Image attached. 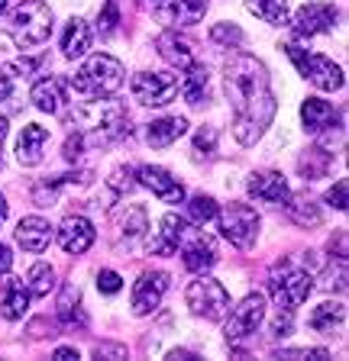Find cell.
I'll list each match as a JSON object with an SVG mask.
<instances>
[{"instance_id":"29","label":"cell","mask_w":349,"mask_h":361,"mask_svg":"<svg viewBox=\"0 0 349 361\" xmlns=\"http://www.w3.org/2000/svg\"><path fill=\"white\" fill-rule=\"evenodd\" d=\"M204 90H207V68L191 61V65L184 68V78H178V94H182L188 104H201Z\"/></svg>"},{"instance_id":"10","label":"cell","mask_w":349,"mask_h":361,"mask_svg":"<svg viewBox=\"0 0 349 361\" xmlns=\"http://www.w3.org/2000/svg\"><path fill=\"white\" fill-rule=\"evenodd\" d=\"M178 94V75L172 71H143L133 78V97L146 106H165Z\"/></svg>"},{"instance_id":"55","label":"cell","mask_w":349,"mask_h":361,"mask_svg":"<svg viewBox=\"0 0 349 361\" xmlns=\"http://www.w3.org/2000/svg\"><path fill=\"white\" fill-rule=\"evenodd\" d=\"M0 10H7V0H0Z\"/></svg>"},{"instance_id":"4","label":"cell","mask_w":349,"mask_h":361,"mask_svg":"<svg viewBox=\"0 0 349 361\" xmlns=\"http://www.w3.org/2000/svg\"><path fill=\"white\" fill-rule=\"evenodd\" d=\"M7 32L13 36L16 45L32 49V45H42L52 36V10L42 4V0H23L16 4L7 16Z\"/></svg>"},{"instance_id":"26","label":"cell","mask_w":349,"mask_h":361,"mask_svg":"<svg viewBox=\"0 0 349 361\" xmlns=\"http://www.w3.org/2000/svg\"><path fill=\"white\" fill-rule=\"evenodd\" d=\"M159 13L174 26H194L198 20H204L207 0H165V7Z\"/></svg>"},{"instance_id":"52","label":"cell","mask_w":349,"mask_h":361,"mask_svg":"<svg viewBox=\"0 0 349 361\" xmlns=\"http://www.w3.org/2000/svg\"><path fill=\"white\" fill-rule=\"evenodd\" d=\"M143 7H146V10H152V13H159V10L165 7V0H143Z\"/></svg>"},{"instance_id":"6","label":"cell","mask_w":349,"mask_h":361,"mask_svg":"<svg viewBox=\"0 0 349 361\" xmlns=\"http://www.w3.org/2000/svg\"><path fill=\"white\" fill-rule=\"evenodd\" d=\"M285 52H288V59L295 61V68L301 71V78H307L314 87H320V90H340L343 81H346V78H343V68L333 65L326 55L307 52V49H301L297 42H285Z\"/></svg>"},{"instance_id":"49","label":"cell","mask_w":349,"mask_h":361,"mask_svg":"<svg viewBox=\"0 0 349 361\" xmlns=\"http://www.w3.org/2000/svg\"><path fill=\"white\" fill-rule=\"evenodd\" d=\"M10 264H13V255H10V248L0 242V274H4V271H10Z\"/></svg>"},{"instance_id":"9","label":"cell","mask_w":349,"mask_h":361,"mask_svg":"<svg viewBox=\"0 0 349 361\" xmlns=\"http://www.w3.org/2000/svg\"><path fill=\"white\" fill-rule=\"evenodd\" d=\"M220 216V229L230 242H233L239 252H249L256 245V235H259V213L252 210L249 203H230Z\"/></svg>"},{"instance_id":"17","label":"cell","mask_w":349,"mask_h":361,"mask_svg":"<svg viewBox=\"0 0 349 361\" xmlns=\"http://www.w3.org/2000/svg\"><path fill=\"white\" fill-rule=\"evenodd\" d=\"M182 258H184V268H188L191 274H204V271H211L213 264H217V239L207 233H198L188 245H184Z\"/></svg>"},{"instance_id":"44","label":"cell","mask_w":349,"mask_h":361,"mask_svg":"<svg viewBox=\"0 0 349 361\" xmlns=\"http://www.w3.org/2000/svg\"><path fill=\"white\" fill-rule=\"evenodd\" d=\"M326 203L333 207V210H346V180H336L330 194H326Z\"/></svg>"},{"instance_id":"21","label":"cell","mask_w":349,"mask_h":361,"mask_svg":"<svg viewBox=\"0 0 349 361\" xmlns=\"http://www.w3.org/2000/svg\"><path fill=\"white\" fill-rule=\"evenodd\" d=\"M307 326L320 336H336L346 326V307L340 300H324L320 307H314V313L307 316Z\"/></svg>"},{"instance_id":"15","label":"cell","mask_w":349,"mask_h":361,"mask_svg":"<svg viewBox=\"0 0 349 361\" xmlns=\"http://www.w3.org/2000/svg\"><path fill=\"white\" fill-rule=\"evenodd\" d=\"M59 245L69 255H84L94 245V226L84 216H65L59 226Z\"/></svg>"},{"instance_id":"41","label":"cell","mask_w":349,"mask_h":361,"mask_svg":"<svg viewBox=\"0 0 349 361\" xmlns=\"http://www.w3.org/2000/svg\"><path fill=\"white\" fill-rule=\"evenodd\" d=\"M97 287H100V293H120V287H123V278L117 274V271H110V268H104L97 274Z\"/></svg>"},{"instance_id":"36","label":"cell","mask_w":349,"mask_h":361,"mask_svg":"<svg viewBox=\"0 0 349 361\" xmlns=\"http://www.w3.org/2000/svg\"><path fill=\"white\" fill-rule=\"evenodd\" d=\"M297 168H301L304 180H317L326 174V168H330V152L324 149H307V155L297 161Z\"/></svg>"},{"instance_id":"22","label":"cell","mask_w":349,"mask_h":361,"mask_svg":"<svg viewBox=\"0 0 349 361\" xmlns=\"http://www.w3.org/2000/svg\"><path fill=\"white\" fill-rule=\"evenodd\" d=\"M184 133H188V120H184V116H162V120L149 123L146 142H149L152 149H168V145L178 142Z\"/></svg>"},{"instance_id":"13","label":"cell","mask_w":349,"mask_h":361,"mask_svg":"<svg viewBox=\"0 0 349 361\" xmlns=\"http://www.w3.org/2000/svg\"><path fill=\"white\" fill-rule=\"evenodd\" d=\"M136 184L149 188L162 203H184V188L178 184V178H172V174H168L165 168H159V165H143L139 168Z\"/></svg>"},{"instance_id":"5","label":"cell","mask_w":349,"mask_h":361,"mask_svg":"<svg viewBox=\"0 0 349 361\" xmlns=\"http://www.w3.org/2000/svg\"><path fill=\"white\" fill-rule=\"evenodd\" d=\"M268 290H272L275 303H278L281 310H295L297 303H304L311 297L314 278L307 271L295 268L291 262H281V264H275L272 274H268Z\"/></svg>"},{"instance_id":"46","label":"cell","mask_w":349,"mask_h":361,"mask_svg":"<svg viewBox=\"0 0 349 361\" xmlns=\"http://www.w3.org/2000/svg\"><path fill=\"white\" fill-rule=\"evenodd\" d=\"M94 355H97V358H126V348L110 345V342H100V345L94 348Z\"/></svg>"},{"instance_id":"35","label":"cell","mask_w":349,"mask_h":361,"mask_svg":"<svg viewBox=\"0 0 349 361\" xmlns=\"http://www.w3.org/2000/svg\"><path fill=\"white\" fill-rule=\"evenodd\" d=\"M30 293L32 297H49V290H55V268L46 262H39L30 268Z\"/></svg>"},{"instance_id":"7","label":"cell","mask_w":349,"mask_h":361,"mask_svg":"<svg viewBox=\"0 0 349 361\" xmlns=\"http://www.w3.org/2000/svg\"><path fill=\"white\" fill-rule=\"evenodd\" d=\"M184 300H188L191 313L194 316H204L211 323H220L223 316L230 310V293L220 281L213 278H201V281H191L188 290H184Z\"/></svg>"},{"instance_id":"37","label":"cell","mask_w":349,"mask_h":361,"mask_svg":"<svg viewBox=\"0 0 349 361\" xmlns=\"http://www.w3.org/2000/svg\"><path fill=\"white\" fill-rule=\"evenodd\" d=\"M213 149H217V129H211V126L198 129L194 145H191V158L194 161H207V158H213Z\"/></svg>"},{"instance_id":"54","label":"cell","mask_w":349,"mask_h":361,"mask_svg":"<svg viewBox=\"0 0 349 361\" xmlns=\"http://www.w3.org/2000/svg\"><path fill=\"white\" fill-rule=\"evenodd\" d=\"M4 219H7V200H4V194H0V226H4Z\"/></svg>"},{"instance_id":"2","label":"cell","mask_w":349,"mask_h":361,"mask_svg":"<svg viewBox=\"0 0 349 361\" xmlns=\"http://www.w3.org/2000/svg\"><path fill=\"white\" fill-rule=\"evenodd\" d=\"M69 123L84 139V145H110L129 133V113L120 100H84L69 113Z\"/></svg>"},{"instance_id":"48","label":"cell","mask_w":349,"mask_h":361,"mask_svg":"<svg viewBox=\"0 0 349 361\" xmlns=\"http://www.w3.org/2000/svg\"><path fill=\"white\" fill-rule=\"evenodd\" d=\"M55 361H78V348H71V345H61V348H55V355H52Z\"/></svg>"},{"instance_id":"50","label":"cell","mask_w":349,"mask_h":361,"mask_svg":"<svg viewBox=\"0 0 349 361\" xmlns=\"http://www.w3.org/2000/svg\"><path fill=\"white\" fill-rule=\"evenodd\" d=\"M13 71H23V75H30V71H36V61L32 59H23V61H16Z\"/></svg>"},{"instance_id":"43","label":"cell","mask_w":349,"mask_h":361,"mask_svg":"<svg viewBox=\"0 0 349 361\" xmlns=\"http://www.w3.org/2000/svg\"><path fill=\"white\" fill-rule=\"evenodd\" d=\"M291 319H295V310H281L278 307V316H275V323H272V336H288Z\"/></svg>"},{"instance_id":"24","label":"cell","mask_w":349,"mask_h":361,"mask_svg":"<svg viewBox=\"0 0 349 361\" xmlns=\"http://www.w3.org/2000/svg\"><path fill=\"white\" fill-rule=\"evenodd\" d=\"M32 104L42 113H61L65 106V81L61 78H42L32 84Z\"/></svg>"},{"instance_id":"19","label":"cell","mask_w":349,"mask_h":361,"mask_svg":"<svg viewBox=\"0 0 349 361\" xmlns=\"http://www.w3.org/2000/svg\"><path fill=\"white\" fill-rule=\"evenodd\" d=\"M16 242L23 245V252H46L49 242H52V226H49V219L42 216H26L20 219V226H16Z\"/></svg>"},{"instance_id":"38","label":"cell","mask_w":349,"mask_h":361,"mask_svg":"<svg viewBox=\"0 0 349 361\" xmlns=\"http://www.w3.org/2000/svg\"><path fill=\"white\" fill-rule=\"evenodd\" d=\"M211 39L213 42H223V45H243V30L239 26H233V23H217L211 30Z\"/></svg>"},{"instance_id":"39","label":"cell","mask_w":349,"mask_h":361,"mask_svg":"<svg viewBox=\"0 0 349 361\" xmlns=\"http://www.w3.org/2000/svg\"><path fill=\"white\" fill-rule=\"evenodd\" d=\"M133 188H136V171H133V168H117V171L110 174V190H114L117 197Z\"/></svg>"},{"instance_id":"23","label":"cell","mask_w":349,"mask_h":361,"mask_svg":"<svg viewBox=\"0 0 349 361\" xmlns=\"http://www.w3.org/2000/svg\"><path fill=\"white\" fill-rule=\"evenodd\" d=\"M30 287L23 284V281L16 278H7L4 281V300H0V313H4V319H23V313L30 310Z\"/></svg>"},{"instance_id":"51","label":"cell","mask_w":349,"mask_h":361,"mask_svg":"<svg viewBox=\"0 0 349 361\" xmlns=\"http://www.w3.org/2000/svg\"><path fill=\"white\" fill-rule=\"evenodd\" d=\"M168 358H174V361H191V358H198V355H194V352H184V348H174Z\"/></svg>"},{"instance_id":"20","label":"cell","mask_w":349,"mask_h":361,"mask_svg":"<svg viewBox=\"0 0 349 361\" xmlns=\"http://www.w3.org/2000/svg\"><path fill=\"white\" fill-rule=\"evenodd\" d=\"M301 120H304V129L314 135L333 129V123H340V113L333 110V104H326L320 97H307L301 104Z\"/></svg>"},{"instance_id":"31","label":"cell","mask_w":349,"mask_h":361,"mask_svg":"<svg viewBox=\"0 0 349 361\" xmlns=\"http://www.w3.org/2000/svg\"><path fill=\"white\" fill-rule=\"evenodd\" d=\"M246 7L259 20L272 23V26H285L288 23V0H246Z\"/></svg>"},{"instance_id":"3","label":"cell","mask_w":349,"mask_h":361,"mask_svg":"<svg viewBox=\"0 0 349 361\" xmlns=\"http://www.w3.org/2000/svg\"><path fill=\"white\" fill-rule=\"evenodd\" d=\"M69 84L84 97H114L123 87V65L114 55H94L71 75Z\"/></svg>"},{"instance_id":"18","label":"cell","mask_w":349,"mask_h":361,"mask_svg":"<svg viewBox=\"0 0 349 361\" xmlns=\"http://www.w3.org/2000/svg\"><path fill=\"white\" fill-rule=\"evenodd\" d=\"M49 142V129L39 126V123H30V126H23V133H20V139H16V161L23 168H32L42 161V149H46Z\"/></svg>"},{"instance_id":"12","label":"cell","mask_w":349,"mask_h":361,"mask_svg":"<svg viewBox=\"0 0 349 361\" xmlns=\"http://www.w3.org/2000/svg\"><path fill=\"white\" fill-rule=\"evenodd\" d=\"M165 290H168L165 271H146V274H139V281L133 284V313L149 316L152 310H159Z\"/></svg>"},{"instance_id":"47","label":"cell","mask_w":349,"mask_h":361,"mask_svg":"<svg viewBox=\"0 0 349 361\" xmlns=\"http://www.w3.org/2000/svg\"><path fill=\"white\" fill-rule=\"evenodd\" d=\"M10 90H13V75H10L7 68H0V104L10 97Z\"/></svg>"},{"instance_id":"53","label":"cell","mask_w":349,"mask_h":361,"mask_svg":"<svg viewBox=\"0 0 349 361\" xmlns=\"http://www.w3.org/2000/svg\"><path fill=\"white\" fill-rule=\"evenodd\" d=\"M4 139H7V120L0 116V149H4Z\"/></svg>"},{"instance_id":"34","label":"cell","mask_w":349,"mask_h":361,"mask_svg":"<svg viewBox=\"0 0 349 361\" xmlns=\"http://www.w3.org/2000/svg\"><path fill=\"white\" fill-rule=\"evenodd\" d=\"M217 213H220V207H217V200L207 194H198L188 200V223L194 226H207L217 219Z\"/></svg>"},{"instance_id":"42","label":"cell","mask_w":349,"mask_h":361,"mask_svg":"<svg viewBox=\"0 0 349 361\" xmlns=\"http://www.w3.org/2000/svg\"><path fill=\"white\" fill-rule=\"evenodd\" d=\"M278 358H314V361H324L330 358L326 348H288V352H278Z\"/></svg>"},{"instance_id":"27","label":"cell","mask_w":349,"mask_h":361,"mask_svg":"<svg viewBox=\"0 0 349 361\" xmlns=\"http://www.w3.org/2000/svg\"><path fill=\"white\" fill-rule=\"evenodd\" d=\"M155 45H159V55H162V59H165L172 68H188L191 61H194L191 42H188V39H182L174 30L162 32V36L155 39Z\"/></svg>"},{"instance_id":"11","label":"cell","mask_w":349,"mask_h":361,"mask_svg":"<svg viewBox=\"0 0 349 361\" xmlns=\"http://www.w3.org/2000/svg\"><path fill=\"white\" fill-rule=\"evenodd\" d=\"M336 7L333 4H304L301 10L291 20V30H295L297 39H311L320 36V32H330L336 26Z\"/></svg>"},{"instance_id":"25","label":"cell","mask_w":349,"mask_h":361,"mask_svg":"<svg viewBox=\"0 0 349 361\" xmlns=\"http://www.w3.org/2000/svg\"><path fill=\"white\" fill-rule=\"evenodd\" d=\"M88 49H91V26L81 16H71L65 23V32H61V52H65V59H81Z\"/></svg>"},{"instance_id":"30","label":"cell","mask_w":349,"mask_h":361,"mask_svg":"<svg viewBox=\"0 0 349 361\" xmlns=\"http://www.w3.org/2000/svg\"><path fill=\"white\" fill-rule=\"evenodd\" d=\"M78 180H88V174H55V178H49L32 188V200H36V207H52L55 194H59L65 184H78Z\"/></svg>"},{"instance_id":"40","label":"cell","mask_w":349,"mask_h":361,"mask_svg":"<svg viewBox=\"0 0 349 361\" xmlns=\"http://www.w3.org/2000/svg\"><path fill=\"white\" fill-rule=\"evenodd\" d=\"M117 23H120V10H117V0H107V7L100 10V16H97L100 36H110V32L117 30Z\"/></svg>"},{"instance_id":"28","label":"cell","mask_w":349,"mask_h":361,"mask_svg":"<svg viewBox=\"0 0 349 361\" xmlns=\"http://www.w3.org/2000/svg\"><path fill=\"white\" fill-rule=\"evenodd\" d=\"M146 210L139 207V203H126L123 210L114 213V226H117V233L126 235V239H139V235L146 233Z\"/></svg>"},{"instance_id":"33","label":"cell","mask_w":349,"mask_h":361,"mask_svg":"<svg viewBox=\"0 0 349 361\" xmlns=\"http://www.w3.org/2000/svg\"><path fill=\"white\" fill-rule=\"evenodd\" d=\"M288 216H291V223H297V226H304V229H311V226H320V207L311 200V197H297V200H291L288 203Z\"/></svg>"},{"instance_id":"14","label":"cell","mask_w":349,"mask_h":361,"mask_svg":"<svg viewBox=\"0 0 349 361\" xmlns=\"http://www.w3.org/2000/svg\"><path fill=\"white\" fill-rule=\"evenodd\" d=\"M246 190H249L252 200L259 203H285L291 197L288 180L281 171H259L246 180Z\"/></svg>"},{"instance_id":"8","label":"cell","mask_w":349,"mask_h":361,"mask_svg":"<svg viewBox=\"0 0 349 361\" xmlns=\"http://www.w3.org/2000/svg\"><path fill=\"white\" fill-rule=\"evenodd\" d=\"M262 319H266V297H262V293H249V297L239 300V307H233L223 336H227L230 345H243V342L256 338Z\"/></svg>"},{"instance_id":"45","label":"cell","mask_w":349,"mask_h":361,"mask_svg":"<svg viewBox=\"0 0 349 361\" xmlns=\"http://www.w3.org/2000/svg\"><path fill=\"white\" fill-rule=\"evenodd\" d=\"M61 155H65V161H78V158L84 155V139L81 135H69V139H65V152H61Z\"/></svg>"},{"instance_id":"1","label":"cell","mask_w":349,"mask_h":361,"mask_svg":"<svg viewBox=\"0 0 349 361\" xmlns=\"http://www.w3.org/2000/svg\"><path fill=\"white\" fill-rule=\"evenodd\" d=\"M223 90L233 110V135L239 145H256L275 120L278 100L272 94L268 68L256 55H236L223 68Z\"/></svg>"},{"instance_id":"32","label":"cell","mask_w":349,"mask_h":361,"mask_svg":"<svg viewBox=\"0 0 349 361\" xmlns=\"http://www.w3.org/2000/svg\"><path fill=\"white\" fill-rule=\"evenodd\" d=\"M59 319L65 326H84V313H81V293H78V287H65L59 297Z\"/></svg>"},{"instance_id":"16","label":"cell","mask_w":349,"mask_h":361,"mask_svg":"<svg viewBox=\"0 0 349 361\" xmlns=\"http://www.w3.org/2000/svg\"><path fill=\"white\" fill-rule=\"evenodd\" d=\"M182 239H184V219L178 213H165L159 223V233L146 239V248H149V255H172V252H178Z\"/></svg>"}]
</instances>
